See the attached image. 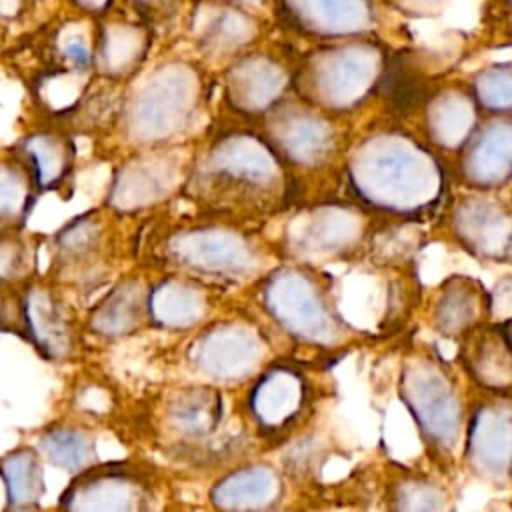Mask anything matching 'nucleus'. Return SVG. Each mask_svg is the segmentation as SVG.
I'll list each match as a JSON object with an SVG mask.
<instances>
[{"label": "nucleus", "mask_w": 512, "mask_h": 512, "mask_svg": "<svg viewBox=\"0 0 512 512\" xmlns=\"http://www.w3.org/2000/svg\"><path fill=\"white\" fill-rule=\"evenodd\" d=\"M256 302L282 334L302 346L334 350L354 334L330 282L310 264L288 262L266 270L256 282Z\"/></svg>", "instance_id": "1"}, {"label": "nucleus", "mask_w": 512, "mask_h": 512, "mask_svg": "<svg viewBox=\"0 0 512 512\" xmlns=\"http://www.w3.org/2000/svg\"><path fill=\"white\" fill-rule=\"evenodd\" d=\"M398 398L428 456L438 464H452L462 452L468 410L462 388L446 362L430 352L406 356L398 378Z\"/></svg>", "instance_id": "2"}, {"label": "nucleus", "mask_w": 512, "mask_h": 512, "mask_svg": "<svg viewBox=\"0 0 512 512\" xmlns=\"http://www.w3.org/2000/svg\"><path fill=\"white\" fill-rule=\"evenodd\" d=\"M158 258L194 280L234 286L264 274L266 256L260 242L228 222L178 226L158 242Z\"/></svg>", "instance_id": "3"}, {"label": "nucleus", "mask_w": 512, "mask_h": 512, "mask_svg": "<svg viewBox=\"0 0 512 512\" xmlns=\"http://www.w3.org/2000/svg\"><path fill=\"white\" fill-rule=\"evenodd\" d=\"M282 186L278 156L254 136H228L212 146L200 170V192L214 202L256 208Z\"/></svg>", "instance_id": "4"}, {"label": "nucleus", "mask_w": 512, "mask_h": 512, "mask_svg": "<svg viewBox=\"0 0 512 512\" xmlns=\"http://www.w3.org/2000/svg\"><path fill=\"white\" fill-rule=\"evenodd\" d=\"M350 182L364 204L404 218L430 210L440 196L436 168L418 156L366 154L352 164Z\"/></svg>", "instance_id": "5"}, {"label": "nucleus", "mask_w": 512, "mask_h": 512, "mask_svg": "<svg viewBox=\"0 0 512 512\" xmlns=\"http://www.w3.org/2000/svg\"><path fill=\"white\" fill-rule=\"evenodd\" d=\"M266 358V336L246 318H224L202 326L188 346L190 366L216 386L254 378L268 364Z\"/></svg>", "instance_id": "6"}, {"label": "nucleus", "mask_w": 512, "mask_h": 512, "mask_svg": "<svg viewBox=\"0 0 512 512\" xmlns=\"http://www.w3.org/2000/svg\"><path fill=\"white\" fill-rule=\"evenodd\" d=\"M56 512H154L150 470L132 460L96 462L72 474Z\"/></svg>", "instance_id": "7"}, {"label": "nucleus", "mask_w": 512, "mask_h": 512, "mask_svg": "<svg viewBox=\"0 0 512 512\" xmlns=\"http://www.w3.org/2000/svg\"><path fill=\"white\" fill-rule=\"evenodd\" d=\"M198 102V84L190 68L166 64L136 92L128 110V130L142 144H156L180 134Z\"/></svg>", "instance_id": "8"}, {"label": "nucleus", "mask_w": 512, "mask_h": 512, "mask_svg": "<svg viewBox=\"0 0 512 512\" xmlns=\"http://www.w3.org/2000/svg\"><path fill=\"white\" fill-rule=\"evenodd\" d=\"M366 238L364 216L344 204H322L300 212L284 232L282 248L290 262L326 264L344 260Z\"/></svg>", "instance_id": "9"}, {"label": "nucleus", "mask_w": 512, "mask_h": 512, "mask_svg": "<svg viewBox=\"0 0 512 512\" xmlns=\"http://www.w3.org/2000/svg\"><path fill=\"white\" fill-rule=\"evenodd\" d=\"M312 384L296 364L268 362L250 382L246 414L262 438L278 440L290 434L306 416Z\"/></svg>", "instance_id": "10"}, {"label": "nucleus", "mask_w": 512, "mask_h": 512, "mask_svg": "<svg viewBox=\"0 0 512 512\" xmlns=\"http://www.w3.org/2000/svg\"><path fill=\"white\" fill-rule=\"evenodd\" d=\"M20 338L48 362H68L76 356L80 330L68 300L56 282L32 278L18 288Z\"/></svg>", "instance_id": "11"}, {"label": "nucleus", "mask_w": 512, "mask_h": 512, "mask_svg": "<svg viewBox=\"0 0 512 512\" xmlns=\"http://www.w3.org/2000/svg\"><path fill=\"white\" fill-rule=\"evenodd\" d=\"M462 462L484 484L512 482V396L486 394L466 420Z\"/></svg>", "instance_id": "12"}, {"label": "nucleus", "mask_w": 512, "mask_h": 512, "mask_svg": "<svg viewBox=\"0 0 512 512\" xmlns=\"http://www.w3.org/2000/svg\"><path fill=\"white\" fill-rule=\"evenodd\" d=\"M54 280L88 286L106 278V232L96 210L78 214L52 236Z\"/></svg>", "instance_id": "13"}, {"label": "nucleus", "mask_w": 512, "mask_h": 512, "mask_svg": "<svg viewBox=\"0 0 512 512\" xmlns=\"http://www.w3.org/2000/svg\"><path fill=\"white\" fill-rule=\"evenodd\" d=\"M452 236L478 260L510 262L512 212L490 198H466L452 212Z\"/></svg>", "instance_id": "14"}, {"label": "nucleus", "mask_w": 512, "mask_h": 512, "mask_svg": "<svg viewBox=\"0 0 512 512\" xmlns=\"http://www.w3.org/2000/svg\"><path fill=\"white\" fill-rule=\"evenodd\" d=\"M286 484L280 470L268 462H248L224 472L208 490L218 512H270L280 506Z\"/></svg>", "instance_id": "15"}, {"label": "nucleus", "mask_w": 512, "mask_h": 512, "mask_svg": "<svg viewBox=\"0 0 512 512\" xmlns=\"http://www.w3.org/2000/svg\"><path fill=\"white\" fill-rule=\"evenodd\" d=\"M208 286L190 276L170 272L150 284L148 324L166 332H190L210 316Z\"/></svg>", "instance_id": "16"}, {"label": "nucleus", "mask_w": 512, "mask_h": 512, "mask_svg": "<svg viewBox=\"0 0 512 512\" xmlns=\"http://www.w3.org/2000/svg\"><path fill=\"white\" fill-rule=\"evenodd\" d=\"M490 318V294L470 276H448L430 300L432 328L450 340H462Z\"/></svg>", "instance_id": "17"}, {"label": "nucleus", "mask_w": 512, "mask_h": 512, "mask_svg": "<svg viewBox=\"0 0 512 512\" xmlns=\"http://www.w3.org/2000/svg\"><path fill=\"white\" fill-rule=\"evenodd\" d=\"M464 374L492 396H512V346L500 324H482L460 340Z\"/></svg>", "instance_id": "18"}, {"label": "nucleus", "mask_w": 512, "mask_h": 512, "mask_svg": "<svg viewBox=\"0 0 512 512\" xmlns=\"http://www.w3.org/2000/svg\"><path fill=\"white\" fill-rule=\"evenodd\" d=\"M150 284L138 276L118 280L90 308L86 330L102 340H120L148 324Z\"/></svg>", "instance_id": "19"}, {"label": "nucleus", "mask_w": 512, "mask_h": 512, "mask_svg": "<svg viewBox=\"0 0 512 512\" xmlns=\"http://www.w3.org/2000/svg\"><path fill=\"white\" fill-rule=\"evenodd\" d=\"M176 168L168 158H140L116 174L108 206L120 214H134L164 200L176 186Z\"/></svg>", "instance_id": "20"}, {"label": "nucleus", "mask_w": 512, "mask_h": 512, "mask_svg": "<svg viewBox=\"0 0 512 512\" xmlns=\"http://www.w3.org/2000/svg\"><path fill=\"white\" fill-rule=\"evenodd\" d=\"M224 398L214 384L186 386L168 394L164 420L168 430L186 442L208 440L224 420Z\"/></svg>", "instance_id": "21"}, {"label": "nucleus", "mask_w": 512, "mask_h": 512, "mask_svg": "<svg viewBox=\"0 0 512 512\" xmlns=\"http://www.w3.org/2000/svg\"><path fill=\"white\" fill-rule=\"evenodd\" d=\"M386 512H456L448 486L428 472L398 468L384 486Z\"/></svg>", "instance_id": "22"}, {"label": "nucleus", "mask_w": 512, "mask_h": 512, "mask_svg": "<svg viewBox=\"0 0 512 512\" xmlns=\"http://www.w3.org/2000/svg\"><path fill=\"white\" fill-rule=\"evenodd\" d=\"M36 450L42 460L54 468H60L68 474H78L98 460L96 438L82 426L72 422H52L46 424L36 434Z\"/></svg>", "instance_id": "23"}, {"label": "nucleus", "mask_w": 512, "mask_h": 512, "mask_svg": "<svg viewBox=\"0 0 512 512\" xmlns=\"http://www.w3.org/2000/svg\"><path fill=\"white\" fill-rule=\"evenodd\" d=\"M0 482L6 506H40L46 494L44 460L36 446L20 444L0 456Z\"/></svg>", "instance_id": "24"}, {"label": "nucleus", "mask_w": 512, "mask_h": 512, "mask_svg": "<svg viewBox=\"0 0 512 512\" xmlns=\"http://www.w3.org/2000/svg\"><path fill=\"white\" fill-rule=\"evenodd\" d=\"M282 72L264 58H248L236 64L228 76L230 100L244 112L266 110L282 90Z\"/></svg>", "instance_id": "25"}, {"label": "nucleus", "mask_w": 512, "mask_h": 512, "mask_svg": "<svg viewBox=\"0 0 512 512\" xmlns=\"http://www.w3.org/2000/svg\"><path fill=\"white\" fill-rule=\"evenodd\" d=\"M22 152L38 192L58 190L72 172L74 156L70 142L58 136H32L22 146Z\"/></svg>", "instance_id": "26"}, {"label": "nucleus", "mask_w": 512, "mask_h": 512, "mask_svg": "<svg viewBox=\"0 0 512 512\" xmlns=\"http://www.w3.org/2000/svg\"><path fill=\"white\" fill-rule=\"evenodd\" d=\"M38 186L24 162H0V228H24Z\"/></svg>", "instance_id": "27"}, {"label": "nucleus", "mask_w": 512, "mask_h": 512, "mask_svg": "<svg viewBox=\"0 0 512 512\" xmlns=\"http://www.w3.org/2000/svg\"><path fill=\"white\" fill-rule=\"evenodd\" d=\"M36 276V246L22 228H0V292Z\"/></svg>", "instance_id": "28"}, {"label": "nucleus", "mask_w": 512, "mask_h": 512, "mask_svg": "<svg viewBox=\"0 0 512 512\" xmlns=\"http://www.w3.org/2000/svg\"><path fill=\"white\" fill-rule=\"evenodd\" d=\"M322 126L310 118H294L280 128V146L284 154L298 164L312 166L320 162L326 152V136Z\"/></svg>", "instance_id": "29"}, {"label": "nucleus", "mask_w": 512, "mask_h": 512, "mask_svg": "<svg viewBox=\"0 0 512 512\" xmlns=\"http://www.w3.org/2000/svg\"><path fill=\"white\" fill-rule=\"evenodd\" d=\"M144 52V38L142 32H138L134 26L118 24L110 26L102 34V66H106L112 72H124L132 66L134 60L140 58Z\"/></svg>", "instance_id": "30"}, {"label": "nucleus", "mask_w": 512, "mask_h": 512, "mask_svg": "<svg viewBox=\"0 0 512 512\" xmlns=\"http://www.w3.org/2000/svg\"><path fill=\"white\" fill-rule=\"evenodd\" d=\"M252 36V20L242 12L222 10L208 22L204 38L212 48L230 50L244 44Z\"/></svg>", "instance_id": "31"}, {"label": "nucleus", "mask_w": 512, "mask_h": 512, "mask_svg": "<svg viewBox=\"0 0 512 512\" xmlns=\"http://www.w3.org/2000/svg\"><path fill=\"white\" fill-rule=\"evenodd\" d=\"M512 316V274L502 276L490 292V318L504 322Z\"/></svg>", "instance_id": "32"}, {"label": "nucleus", "mask_w": 512, "mask_h": 512, "mask_svg": "<svg viewBox=\"0 0 512 512\" xmlns=\"http://www.w3.org/2000/svg\"><path fill=\"white\" fill-rule=\"evenodd\" d=\"M478 512H512V504L510 502H488L482 510H478Z\"/></svg>", "instance_id": "33"}, {"label": "nucleus", "mask_w": 512, "mask_h": 512, "mask_svg": "<svg viewBox=\"0 0 512 512\" xmlns=\"http://www.w3.org/2000/svg\"><path fill=\"white\" fill-rule=\"evenodd\" d=\"M82 8H86V10H100V8H104L106 6V2L108 0H76Z\"/></svg>", "instance_id": "34"}, {"label": "nucleus", "mask_w": 512, "mask_h": 512, "mask_svg": "<svg viewBox=\"0 0 512 512\" xmlns=\"http://www.w3.org/2000/svg\"><path fill=\"white\" fill-rule=\"evenodd\" d=\"M500 324V328H502V332H504V336H506V340L510 342V346H512V316L510 318H506L504 322H498Z\"/></svg>", "instance_id": "35"}, {"label": "nucleus", "mask_w": 512, "mask_h": 512, "mask_svg": "<svg viewBox=\"0 0 512 512\" xmlns=\"http://www.w3.org/2000/svg\"><path fill=\"white\" fill-rule=\"evenodd\" d=\"M270 512H294V510H278V508H276V510H270Z\"/></svg>", "instance_id": "36"}, {"label": "nucleus", "mask_w": 512, "mask_h": 512, "mask_svg": "<svg viewBox=\"0 0 512 512\" xmlns=\"http://www.w3.org/2000/svg\"><path fill=\"white\" fill-rule=\"evenodd\" d=\"M510 262H512V254H510Z\"/></svg>", "instance_id": "37"}]
</instances>
